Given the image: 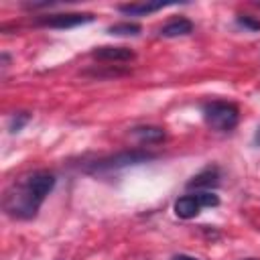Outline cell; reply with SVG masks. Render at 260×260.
Listing matches in <instances>:
<instances>
[{"label": "cell", "instance_id": "6da1fadb", "mask_svg": "<svg viewBox=\"0 0 260 260\" xmlns=\"http://www.w3.org/2000/svg\"><path fill=\"white\" fill-rule=\"evenodd\" d=\"M55 183L57 179L49 171H37L22 177L4 193V211L16 219H32Z\"/></svg>", "mask_w": 260, "mask_h": 260}, {"label": "cell", "instance_id": "7a4b0ae2", "mask_svg": "<svg viewBox=\"0 0 260 260\" xmlns=\"http://www.w3.org/2000/svg\"><path fill=\"white\" fill-rule=\"evenodd\" d=\"M156 158L154 152H148V150H122V152H116L112 156H106V158H100L95 162H91L85 171L87 173H116L120 169H128V167H134V165H142V162H148Z\"/></svg>", "mask_w": 260, "mask_h": 260}, {"label": "cell", "instance_id": "3957f363", "mask_svg": "<svg viewBox=\"0 0 260 260\" xmlns=\"http://www.w3.org/2000/svg\"><path fill=\"white\" fill-rule=\"evenodd\" d=\"M203 118L213 130L228 132L238 126L240 110L232 102H207L203 106Z\"/></svg>", "mask_w": 260, "mask_h": 260}, {"label": "cell", "instance_id": "277c9868", "mask_svg": "<svg viewBox=\"0 0 260 260\" xmlns=\"http://www.w3.org/2000/svg\"><path fill=\"white\" fill-rule=\"evenodd\" d=\"M91 20H93V14L89 12H61V14H49V16L39 18V24L49 26V28H75Z\"/></svg>", "mask_w": 260, "mask_h": 260}, {"label": "cell", "instance_id": "5b68a950", "mask_svg": "<svg viewBox=\"0 0 260 260\" xmlns=\"http://www.w3.org/2000/svg\"><path fill=\"white\" fill-rule=\"evenodd\" d=\"M219 185V169L217 167H205L201 173L191 177L187 181V189H197V191H211Z\"/></svg>", "mask_w": 260, "mask_h": 260}, {"label": "cell", "instance_id": "8992f818", "mask_svg": "<svg viewBox=\"0 0 260 260\" xmlns=\"http://www.w3.org/2000/svg\"><path fill=\"white\" fill-rule=\"evenodd\" d=\"M91 55L95 59H100V61H132L136 57V53L132 49H128V47H114V45L98 47Z\"/></svg>", "mask_w": 260, "mask_h": 260}, {"label": "cell", "instance_id": "52a82bcc", "mask_svg": "<svg viewBox=\"0 0 260 260\" xmlns=\"http://www.w3.org/2000/svg\"><path fill=\"white\" fill-rule=\"evenodd\" d=\"M193 32V22L185 16H177V18H171L167 24L160 26L158 35L165 37V39H175V37H185V35H191Z\"/></svg>", "mask_w": 260, "mask_h": 260}, {"label": "cell", "instance_id": "ba28073f", "mask_svg": "<svg viewBox=\"0 0 260 260\" xmlns=\"http://www.w3.org/2000/svg\"><path fill=\"white\" fill-rule=\"evenodd\" d=\"M173 211H175V215L181 217V219H193V217L201 211V203H199V199H197L195 193L183 195V197H179V199L175 201Z\"/></svg>", "mask_w": 260, "mask_h": 260}, {"label": "cell", "instance_id": "9c48e42d", "mask_svg": "<svg viewBox=\"0 0 260 260\" xmlns=\"http://www.w3.org/2000/svg\"><path fill=\"white\" fill-rule=\"evenodd\" d=\"M132 136L140 144H158L165 140L167 132L160 126H136V128H132Z\"/></svg>", "mask_w": 260, "mask_h": 260}, {"label": "cell", "instance_id": "30bf717a", "mask_svg": "<svg viewBox=\"0 0 260 260\" xmlns=\"http://www.w3.org/2000/svg\"><path fill=\"white\" fill-rule=\"evenodd\" d=\"M167 4L162 2H134V4H120L118 10L124 12V14H130V16H144V14H150V12H156L160 8H165Z\"/></svg>", "mask_w": 260, "mask_h": 260}, {"label": "cell", "instance_id": "8fae6325", "mask_svg": "<svg viewBox=\"0 0 260 260\" xmlns=\"http://www.w3.org/2000/svg\"><path fill=\"white\" fill-rule=\"evenodd\" d=\"M142 26L138 22H116L108 26V35H116V37H136L140 35Z\"/></svg>", "mask_w": 260, "mask_h": 260}, {"label": "cell", "instance_id": "7c38bea8", "mask_svg": "<svg viewBox=\"0 0 260 260\" xmlns=\"http://www.w3.org/2000/svg\"><path fill=\"white\" fill-rule=\"evenodd\" d=\"M30 120V114L28 112H18L10 118V132H20L24 128V124Z\"/></svg>", "mask_w": 260, "mask_h": 260}, {"label": "cell", "instance_id": "4fadbf2b", "mask_svg": "<svg viewBox=\"0 0 260 260\" xmlns=\"http://www.w3.org/2000/svg\"><path fill=\"white\" fill-rule=\"evenodd\" d=\"M236 22H238L240 26L248 28V30H260V20H258V18H252V16H248V14L238 16V18H236Z\"/></svg>", "mask_w": 260, "mask_h": 260}, {"label": "cell", "instance_id": "5bb4252c", "mask_svg": "<svg viewBox=\"0 0 260 260\" xmlns=\"http://www.w3.org/2000/svg\"><path fill=\"white\" fill-rule=\"evenodd\" d=\"M173 260H197V258H193V256H187V254H177Z\"/></svg>", "mask_w": 260, "mask_h": 260}, {"label": "cell", "instance_id": "9a60e30c", "mask_svg": "<svg viewBox=\"0 0 260 260\" xmlns=\"http://www.w3.org/2000/svg\"><path fill=\"white\" fill-rule=\"evenodd\" d=\"M254 144H258V146H260V126L256 128V134H254Z\"/></svg>", "mask_w": 260, "mask_h": 260}, {"label": "cell", "instance_id": "2e32d148", "mask_svg": "<svg viewBox=\"0 0 260 260\" xmlns=\"http://www.w3.org/2000/svg\"><path fill=\"white\" fill-rule=\"evenodd\" d=\"M246 260H256V258H246Z\"/></svg>", "mask_w": 260, "mask_h": 260}]
</instances>
